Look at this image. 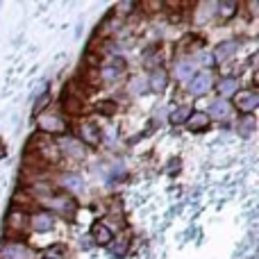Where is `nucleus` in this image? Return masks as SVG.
Instances as JSON below:
<instances>
[{"label": "nucleus", "instance_id": "9b49d317", "mask_svg": "<svg viewBox=\"0 0 259 259\" xmlns=\"http://www.w3.org/2000/svg\"><path fill=\"white\" fill-rule=\"evenodd\" d=\"M41 127L44 130H62V121H57L55 116H46V118H41Z\"/></svg>", "mask_w": 259, "mask_h": 259}, {"label": "nucleus", "instance_id": "ddd939ff", "mask_svg": "<svg viewBox=\"0 0 259 259\" xmlns=\"http://www.w3.org/2000/svg\"><path fill=\"white\" fill-rule=\"evenodd\" d=\"M232 53H234V41H228V44H221L219 46V50H216V57L225 59L228 55H232Z\"/></svg>", "mask_w": 259, "mask_h": 259}, {"label": "nucleus", "instance_id": "4468645a", "mask_svg": "<svg viewBox=\"0 0 259 259\" xmlns=\"http://www.w3.org/2000/svg\"><path fill=\"white\" fill-rule=\"evenodd\" d=\"M202 125H207V116H205V114H193L189 127H191V130H200Z\"/></svg>", "mask_w": 259, "mask_h": 259}, {"label": "nucleus", "instance_id": "2eb2a0df", "mask_svg": "<svg viewBox=\"0 0 259 259\" xmlns=\"http://www.w3.org/2000/svg\"><path fill=\"white\" fill-rule=\"evenodd\" d=\"M82 137H84L89 143H96V141H98V132H96V130L91 127V125H82Z\"/></svg>", "mask_w": 259, "mask_h": 259}, {"label": "nucleus", "instance_id": "423d86ee", "mask_svg": "<svg viewBox=\"0 0 259 259\" xmlns=\"http://www.w3.org/2000/svg\"><path fill=\"white\" fill-rule=\"evenodd\" d=\"M94 239L98 243H107L109 239H112V232H109L103 223H98V225H94Z\"/></svg>", "mask_w": 259, "mask_h": 259}, {"label": "nucleus", "instance_id": "39448f33", "mask_svg": "<svg viewBox=\"0 0 259 259\" xmlns=\"http://www.w3.org/2000/svg\"><path fill=\"white\" fill-rule=\"evenodd\" d=\"M50 228H53V219H50L48 214L32 216V230H36V232H48Z\"/></svg>", "mask_w": 259, "mask_h": 259}, {"label": "nucleus", "instance_id": "20e7f679", "mask_svg": "<svg viewBox=\"0 0 259 259\" xmlns=\"http://www.w3.org/2000/svg\"><path fill=\"white\" fill-rule=\"evenodd\" d=\"M257 103H259V98H257V94L255 91H243L241 96H239V109H243V112H252V109L257 107Z\"/></svg>", "mask_w": 259, "mask_h": 259}, {"label": "nucleus", "instance_id": "f257e3e1", "mask_svg": "<svg viewBox=\"0 0 259 259\" xmlns=\"http://www.w3.org/2000/svg\"><path fill=\"white\" fill-rule=\"evenodd\" d=\"M0 259H30V250L21 243H12L0 250Z\"/></svg>", "mask_w": 259, "mask_h": 259}, {"label": "nucleus", "instance_id": "dca6fc26", "mask_svg": "<svg viewBox=\"0 0 259 259\" xmlns=\"http://www.w3.org/2000/svg\"><path fill=\"white\" fill-rule=\"evenodd\" d=\"M211 114H214L216 118H223L225 114H228V105H225V103H214V107H211Z\"/></svg>", "mask_w": 259, "mask_h": 259}, {"label": "nucleus", "instance_id": "f03ea898", "mask_svg": "<svg viewBox=\"0 0 259 259\" xmlns=\"http://www.w3.org/2000/svg\"><path fill=\"white\" fill-rule=\"evenodd\" d=\"M59 148H62V152L66 157H75V159H80V157L84 155V148L77 143V139H62V141H59Z\"/></svg>", "mask_w": 259, "mask_h": 259}, {"label": "nucleus", "instance_id": "6e6552de", "mask_svg": "<svg viewBox=\"0 0 259 259\" xmlns=\"http://www.w3.org/2000/svg\"><path fill=\"white\" fill-rule=\"evenodd\" d=\"M62 184H64V187H68L71 191H75V193L82 189V180L77 178V175H64V178H62Z\"/></svg>", "mask_w": 259, "mask_h": 259}, {"label": "nucleus", "instance_id": "7ed1b4c3", "mask_svg": "<svg viewBox=\"0 0 259 259\" xmlns=\"http://www.w3.org/2000/svg\"><path fill=\"white\" fill-rule=\"evenodd\" d=\"M209 87H211V75L209 73H200V75L189 84V91L196 94V96H200V94H205V91H209Z\"/></svg>", "mask_w": 259, "mask_h": 259}, {"label": "nucleus", "instance_id": "f8f14e48", "mask_svg": "<svg viewBox=\"0 0 259 259\" xmlns=\"http://www.w3.org/2000/svg\"><path fill=\"white\" fill-rule=\"evenodd\" d=\"M189 118V107L184 105V107H180V109H175L173 114H170V121L173 123H184Z\"/></svg>", "mask_w": 259, "mask_h": 259}, {"label": "nucleus", "instance_id": "1a4fd4ad", "mask_svg": "<svg viewBox=\"0 0 259 259\" xmlns=\"http://www.w3.org/2000/svg\"><path fill=\"white\" fill-rule=\"evenodd\" d=\"M123 71V62H116V64H107L103 68V75L105 80H112V77H118V73Z\"/></svg>", "mask_w": 259, "mask_h": 259}, {"label": "nucleus", "instance_id": "0eeeda50", "mask_svg": "<svg viewBox=\"0 0 259 259\" xmlns=\"http://www.w3.org/2000/svg\"><path fill=\"white\" fill-rule=\"evenodd\" d=\"M219 91H221V96H232L234 91H237V80H234V77H225L219 84Z\"/></svg>", "mask_w": 259, "mask_h": 259}, {"label": "nucleus", "instance_id": "9d476101", "mask_svg": "<svg viewBox=\"0 0 259 259\" xmlns=\"http://www.w3.org/2000/svg\"><path fill=\"white\" fill-rule=\"evenodd\" d=\"M164 82H166L164 71H155V73L150 75V84H152V89H155V91H161V89H164Z\"/></svg>", "mask_w": 259, "mask_h": 259}]
</instances>
